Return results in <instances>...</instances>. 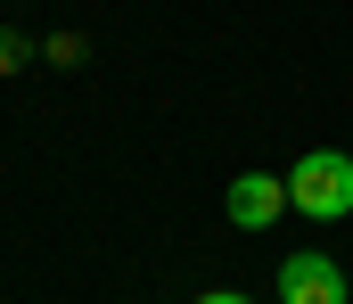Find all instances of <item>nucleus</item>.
Returning <instances> with one entry per match:
<instances>
[{
    "label": "nucleus",
    "instance_id": "4",
    "mask_svg": "<svg viewBox=\"0 0 353 304\" xmlns=\"http://www.w3.org/2000/svg\"><path fill=\"white\" fill-rule=\"evenodd\" d=\"M25 58H33V50H25V33H8V25H0V74H17Z\"/></svg>",
    "mask_w": 353,
    "mask_h": 304
},
{
    "label": "nucleus",
    "instance_id": "2",
    "mask_svg": "<svg viewBox=\"0 0 353 304\" xmlns=\"http://www.w3.org/2000/svg\"><path fill=\"white\" fill-rule=\"evenodd\" d=\"M279 304H353L337 255H288L279 263Z\"/></svg>",
    "mask_w": 353,
    "mask_h": 304
},
{
    "label": "nucleus",
    "instance_id": "1",
    "mask_svg": "<svg viewBox=\"0 0 353 304\" xmlns=\"http://www.w3.org/2000/svg\"><path fill=\"white\" fill-rule=\"evenodd\" d=\"M288 198H296V214H312V222H345L353 214V156L345 148H304L296 173H288Z\"/></svg>",
    "mask_w": 353,
    "mask_h": 304
},
{
    "label": "nucleus",
    "instance_id": "5",
    "mask_svg": "<svg viewBox=\"0 0 353 304\" xmlns=\"http://www.w3.org/2000/svg\"><path fill=\"white\" fill-rule=\"evenodd\" d=\"M197 304H247V296H239V288H214V296H197Z\"/></svg>",
    "mask_w": 353,
    "mask_h": 304
},
{
    "label": "nucleus",
    "instance_id": "3",
    "mask_svg": "<svg viewBox=\"0 0 353 304\" xmlns=\"http://www.w3.org/2000/svg\"><path fill=\"white\" fill-rule=\"evenodd\" d=\"M288 205H296V198H288V181H279V173H239V181H230V198H222V214H230L239 230H271Z\"/></svg>",
    "mask_w": 353,
    "mask_h": 304
}]
</instances>
